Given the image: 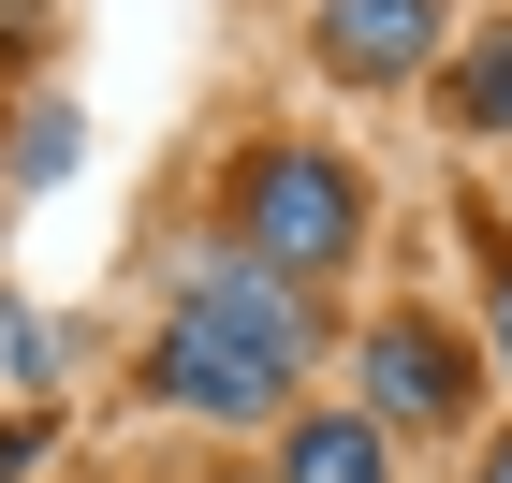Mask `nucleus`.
<instances>
[{
	"instance_id": "nucleus-1",
	"label": "nucleus",
	"mask_w": 512,
	"mask_h": 483,
	"mask_svg": "<svg viewBox=\"0 0 512 483\" xmlns=\"http://www.w3.org/2000/svg\"><path fill=\"white\" fill-rule=\"evenodd\" d=\"M293 366H308V279H278L249 249H205L176 279V322H161L147 381L176 410H205V425H264Z\"/></svg>"
},
{
	"instance_id": "nucleus-2",
	"label": "nucleus",
	"mask_w": 512,
	"mask_h": 483,
	"mask_svg": "<svg viewBox=\"0 0 512 483\" xmlns=\"http://www.w3.org/2000/svg\"><path fill=\"white\" fill-rule=\"evenodd\" d=\"M235 235L249 264H278V279H337L366 249V176L337 147H308V132H264V147L235 161Z\"/></svg>"
},
{
	"instance_id": "nucleus-3",
	"label": "nucleus",
	"mask_w": 512,
	"mask_h": 483,
	"mask_svg": "<svg viewBox=\"0 0 512 483\" xmlns=\"http://www.w3.org/2000/svg\"><path fill=\"white\" fill-rule=\"evenodd\" d=\"M469 410V352H454V322H425V308H395V322H366V425H454Z\"/></svg>"
},
{
	"instance_id": "nucleus-4",
	"label": "nucleus",
	"mask_w": 512,
	"mask_h": 483,
	"mask_svg": "<svg viewBox=\"0 0 512 483\" xmlns=\"http://www.w3.org/2000/svg\"><path fill=\"white\" fill-rule=\"evenodd\" d=\"M308 59L337 88H410L439 59V0H322V15H308Z\"/></svg>"
},
{
	"instance_id": "nucleus-5",
	"label": "nucleus",
	"mask_w": 512,
	"mask_h": 483,
	"mask_svg": "<svg viewBox=\"0 0 512 483\" xmlns=\"http://www.w3.org/2000/svg\"><path fill=\"white\" fill-rule=\"evenodd\" d=\"M278 483H395V454L366 410H308V425H278Z\"/></svg>"
},
{
	"instance_id": "nucleus-6",
	"label": "nucleus",
	"mask_w": 512,
	"mask_h": 483,
	"mask_svg": "<svg viewBox=\"0 0 512 483\" xmlns=\"http://www.w3.org/2000/svg\"><path fill=\"white\" fill-rule=\"evenodd\" d=\"M439 103H454V132H469V147H498V132H512V30H483L469 59H454V88H439Z\"/></svg>"
},
{
	"instance_id": "nucleus-7",
	"label": "nucleus",
	"mask_w": 512,
	"mask_h": 483,
	"mask_svg": "<svg viewBox=\"0 0 512 483\" xmlns=\"http://www.w3.org/2000/svg\"><path fill=\"white\" fill-rule=\"evenodd\" d=\"M0 161H15V191H59V176H74V103H30Z\"/></svg>"
},
{
	"instance_id": "nucleus-8",
	"label": "nucleus",
	"mask_w": 512,
	"mask_h": 483,
	"mask_svg": "<svg viewBox=\"0 0 512 483\" xmlns=\"http://www.w3.org/2000/svg\"><path fill=\"white\" fill-rule=\"evenodd\" d=\"M0 366H15V381H44V366H59V337H44L30 308H0Z\"/></svg>"
},
{
	"instance_id": "nucleus-9",
	"label": "nucleus",
	"mask_w": 512,
	"mask_h": 483,
	"mask_svg": "<svg viewBox=\"0 0 512 483\" xmlns=\"http://www.w3.org/2000/svg\"><path fill=\"white\" fill-rule=\"evenodd\" d=\"M30 454H44V425H0V483H15V469H30Z\"/></svg>"
},
{
	"instance_id": "nucleus-10",
	"label": "nucleus",
	"mask_w": 512,
	"mask_h": 483,
	"mask_svg": "<svg viewBox=\"0 0 512 483\" xmlns=\"http://www.w3.org/2000/svg\"><path fill=\"white\" fill-rule=\"evenodd\" d=\"M483 337H498V366H512V264H498V308H483Z\"/></svg>"
},
{
	"instance_id": "nucleus-11",
	"label": "nucleus",
	"mask_w": 512,
	"mask_h": 483,
	"mask_svg": "<svg viewBox=\"0 0 512 483\" xmlns=\"http://www.w3.org/2000/svg\"><path fill=\"white\" fill-rule=\"evenodd\" d=\"M469 483H512V440H483V469H469Z\"/></svg>"
}]
</instances>
